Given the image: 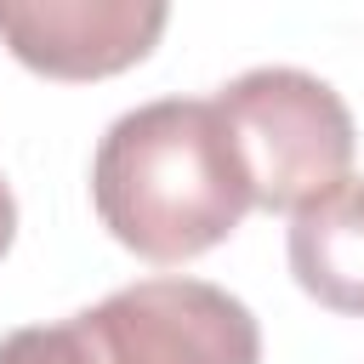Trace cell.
<instances>
[{
    "instance_id": "1",
    "label": "cell",
    "mask_w": 364,
    "mask_h": 364,
    "mask_svg": "<svg viewBox=\"0 0 364 364\" xmlns=\"http://www.w3.org/2000/svg\"><path fill=\"white\" fill-rule=\"evenodd\" d=\"M91 205L142 262L222 245L256 199L216 97H159L119 114L91 159Z\"/></svg>"
},
{
    "instance_id": "5",
    "label": "cell",
    "mask_w": 364,
    "mask_h": 364,
    "mask_svg": "<svg viewBox=\"0 0 364 364\" xmlns=\"http://www.w3.org/2000/svg\"><path fill=\"white\" fill-rule=\"evenodd\" d=\"M290 273L296 284L347 318H364V176L336 182L290 216Z\"/></svg>"
},
{
    "instance_id": "6",
    "label": "cell",
    "mask_w": 364,
    "mask_h": 364,
    "mask_svg": "<svg viewBox=\"0 0 364 364\" xmlns=\"http://www.w3.org/2000/svg\"><path fill=\"white\" fill-rule=\"evenodd\" d=\"M11 239H17V199L6 188V176H0V256L11 250Z\"/></svg>"
},
{
    "instance_id": "4",
    "label": "cell",
    "mask_w": 364,
    "mask_h": 364,
    "mask_svg": "<svg viewBox=\"0 0 364 364\" xmlns=\"http://www.w3.org/2000/svg\"><path fill=\"white\" fill-rule=\"evenodd\" d=\"M159 0H0V40L51 80H102L154 51L165 34Z\"/></svg>"
},
{
    "instance_id": "3",
    "label": "cell",
    "mask_w": 364,
    "mask_h": 364,
    "mask_svg": "<svg viewBox=\"0 0 364 364\" xmlns=\"http://www.w3.org/2000/svg\"><path fill=\"white\" fill-rule=\"evenodd\" d=\"M216 108L233 131V148L250 176V199L262 210H301L353 165V114L341 91L307 68L267 63L216 91Z\"/></svg>"
},
{
    "instance_id": "2",
    "label": "cell",
    "mask_w": 364,
    "mask_h": 364,
    "mask_svg": "<svg viewBox=\"0 0 364 364\" xmlns=\"http://www.w3.org/2000/svg\"><path fill=\"white\" fill-rule=\"evenodd\" d=\"M0 364H262V324L210 279H136L74 318L0 336Z\"/></svg>"
}]
</instances>
